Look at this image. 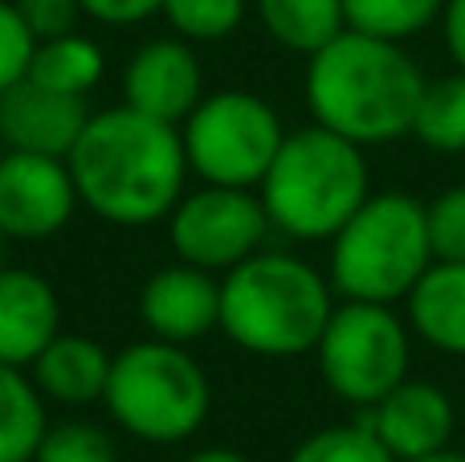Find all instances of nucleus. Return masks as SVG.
I'll return each mask as SVG.
<instances>
[{"label": "nucleus", "instance_id": "f257e3e1", "mask_svg": "<svg viewBox=\"0 0 465 462\" xmlns=\"http://www.w3.org/2000/svg\"><path fill=\"white\" fill-rule=\"evenodd\" d=\"M65 164L82 209L123 229L168 221L193 176L176 123L152 119L127 103L90 111Z\"/></svg>", "mask_w": 465, "mask_h": 462}, {"label": "nucleus", "instance_id": "f03ea898", "mask_svg": "<svg viewBox=\"0 0 465 462\" xmlns=\"http://www.w3.org/2000/svg\"><path fill=\"white\" fill-rule=\"evenodd\" d=\"M425 74L401 41L343 29L306 57V106L314 123L360 147H384L412 136Z\"/></svg>", "mask_w": 465, "mask_h": 462}, {"label": "nucleus", "instance_id": "7ed1b4c3", "mask_svg": "<svg viewBox=\"0 0 465 462\" xmlns=\"http://www.w3.org/2000/svg\"><path fill=\"white\" fill-rule=\"evenodd\" d=\"M335 311V286L311 262L257 250L221 278V332L253 357H306Z\"/></svg>", "mask_w": 465, "mask_h": 462}, {"label": "nucleus", "instance_id": "20e7f679", "mask_svg": "<svg viewBox=\"0 0 465 462\" xmlns=\"http://www.w3.org/2000/svg\"><path fill=\"white\" fill-rule=\"evenodd\" d=\"M368 147L322 123L286 131L270 172L257 185L265 217L294 242H331L343 221L371 196Z\"/></svg>", "mask_w": 465, "mask_h": 462}, {"label": "nucleus", "instance_id": "39448f33", "mask_svg": "<svg viewBox=\"0 0 465 462\" xmlns=\"http://www.w3.org/2000/svg\"><path fill=\"white\" fill-rule=\"evenodd\" d=\"M103 406L111 422L131 438L152 447H176L204 426L213 385L184 344L147 336L111 357Z\"/></svg>", "mask_w": 465, "mask_h": 462}, {"label": "nucleus", "instance_id": "423d86ee", "mask_svg": "<svg viewBox=\"0 0 465 462\" xmlns=\"http://www.w3.org/2000/svg\"><path fill=\"white\" fill-rule=\"evenodd\" d=\"M433 266L425 201L412 193H371L331 237V286L339 299L401 303Z\"/></svg>", "mask_w": 465, "mask_h": 462}, {"label": "nucleus", "instance_id": "0eeeda50", "mask_svg": "<svg viewBox=\"0 0 465 462\" xmlns=\"http://www.w3.org/2000/svg\"><path fill=\"white\" fill-rule=\"evenodd\" d=\"M319 377L339 401L355 409H371L401 381H409L412 340L409 324L392 311V303H335L319 344H314Z\"/></svg>", "mask_w": 465, "mask_h": 462}, {"label": "nucleus", "instance_id": "6e6552de", "mask_svg": "<svg viewBox=\"0 0 465 462\" xmlns=\"http://www.w3.org/2000/svg\"><path fill=\"white\" fill-rule=\"evenodd\" d=\"M180 136L188 168L201 185L257 188L286 139V127L253 90H217L193 106V115L180 123Z\"/></svg>", "mask_w": 465, "mask_h": 462}, {"label": "nucleus", "instance_id": "1a4fd4ad", "mask_svg": "<svg viewBox=\"0 0 465 462\" xmlns=\"http://www.w3.org/2000/svg\"><path fill=\"white\" fill-rule=\"evenodd\" d=\"M270 229L273 226L257 188L201 185L188 188L168 213V242L176 258L209 275H225L249 254H257Z\"/></svg>", "mask_w": 465, "mask_h": 462}, {"label": "nucleus", "instance_id": "9d476101", "mask_svg": "<svg viewBox=\"0 0 465 462\" xmlns=\"http://www.w3.org/2000/svg\"><path fill=\"white\" fill-rule=\"evenodd\" d=\"M82 209L62 156L0 152V229L8 242H49Z\"/></svg>", "mask_w": 465, "mask_h": 462}, {"label": "nucleus", "instance_id": "9b49d317", "mask_svg": "<svg viewBox=\"0 0 465 462\" xmlns=\"http://www.w3.org/2000/svg\"><path fill=\"white\" fill-rule=\"evenodd\" d=\"M204 98V70L193 41L152 37L123 65V103L163 123H184Z\"/></svg>", "mask_w": 465, "mask_h": 462}, {"label": "nucleus", "instance_id": "f8f14e48", "mask_svg": "<svg viewBox=\"0 0 465 462\" xmlns=\"http://www.w3.org/2000/svg\"><path fill=\"white\" fill-rule=\"evenodd\" d=\"M139 324L168 344H196L221 327V278L188 262L147 275L139 291Z\"/></svg>", "mask_w": 465, "mask_h": 462}, {"label": "nucleus", "instance_id": "ddd939ff", "mask_svg": "<svg viewBox=\"0 0 465 462\" xmlns=\"http://www.w3.org/2000/svg\"><path fill=\"white\" fill-rule=\"evenodd\" d=\"M360 422L392 450L396 462H412V458L437 455V450L450 447L458 414H453V401L441 385L412 381L409 377L384 401L363 409Z\"/></svg>", "mask_w": 465, "mask_h": 462}, {"label": "nucleus", "instance_id": "4468645a", "mask_svg": "<svg viewBox=\"0 0 465 462\" xmlns=\"http://www.w3.org/2000/svg\"><path fill=\"white\" fill-rule=\"evenodd\" d=\"M90 119L86 98L49 90L33 78H21L0 95V144L8 152L70 156Z\"/></svg>", "mask_w": 465, "mask_h": 462}, {"label": "nucleus", "instance_id": "2eb2a0df", "mask_svg": "<svg viewBox=\"0 0 465 462\" xmlns=\"http://www.w3.org/2000/svg\"><path fill=\"white\" fill-rule=\"evenodd\" d=\"M62 332V299L37 270L0 266V365L29 368Z\"/></svg>", "mask_w": 465, "mask_h": 462}, {"label": "nucleus", "instance_id": "dca6fc26", "mask_svg": "<svg viewBox=\"0 0 465 462\" xmlns=\"http://www.w3.org/2000/svg\"><path fill=\"white\" fill-rule=\"evenodd\" d=\"M29 377L45 401L65 406V409H86L94 401H103V393H106L111 352L98 340H90V336L57 332L29 365Z\"/></svg>", "mask_w": 465, "mask_h": 462}, {"label": "nucleus", "instance_id": "f3484780", "mask_svg": "<svg viewBox=\"0 0 465 462\" xmlns=\"http://www.w3.org/2000/svg\"><path fill=\"white\" fill-rule=\"evenodd\" d=\"M409 332L445 357H465V262H433L404 299Z\"/></svg>", "mask_w": 465, "mask_h": 462}, {"label": "nucleus", "instance_id": "a211bd4d", "mask_svg": "<svg viewBox=\"0 0 465 462\" xmlns=\"http://www.w3.org/2000/svg\"><path fill=\"white\" fill-rule=\"evenodd\" d=\"M257 21L273 45L302 57L319 54L347 29L343 0H257Z\"/></svg>", "mask_w": 465, "mask_h": 462}, {"label": "nucleus", "instance_id": "6ab92c4d", "mask_svg": "<svg viewBox=\"0 0 465 462\" xmlns=\"http://www.w3.org/2000/svg\"><path fill=\"white\" fill-rule=\"evenodd\" d=\"M103 74H106L103 45H98L94 37L74 29V33H62V37L37 41L25 78L41 82V86H49V90H62V95L86 98L90 90L103 82Z\"/></svg>", "mask_w": 465, "mask_h": 462}, {"label": "nucleus", "instance_id": "aec40b11", "mask_svg": "<svg viewBox=\"0 0 465 462\" xmlns=\"http://www.w3.org/2000/svg\"><path fill=\"white\" fill-rule=\"evenodd\" d=\"M45 426V397L37 393L29 368L0 365V462H33Z\"/></svg>", "mask_w": 465, "mask_h": 462}, {"label": "nucleus", "instance_id": "412c9836", "mask_svg": "<svg viewBox=\"0 0 465 462\" xmlns=\"http://www.w3.org/2000/svg\"><path fill=\"white\" fill-rule=\"evenodd\" d=\"M412 136L441 156H465V74H445L437 82H425Z\"/></svg>", "mask_w": 465, "mask_h": 462}, {"label": "nucleus", "instance_id": "4be33fe9", "mask_svg": "<svg viewBox=\"0 0 465 462\" xmlns=\"http://www.w3.org/2000/svg\"><path fill=\"white\" fill-rule=\"evenodd\" d=\"M445 13V0H343L347 29L368 33L384 41H409L437 25Z\"/></svg>", "mask_w": 465, "mask_h": 462}, {"label": "nucleus", "instance_id": "5701e85b", "mask_svg": "<svg viewBox=\"0 0 465 462\" xmlns=\"http://www.w3.org/2000/svg\"><path fill=\"white\" fill-rule=\"evenodd\" d=\"M249 0H163V21L176 37L193 41V45H209V41H225L241 29Z\"/></svg>", "mask_w": 465, "mask_h": 462}, {"label": "nucleus", "instance_id": "b1692460", "mask_svg": "<svg viewBox=\"0 0 465 462\" xmlns=\"http://www.w3.org/2000/svg\"><path fill=\"white\" fill-rule=\"evenodd\" d=\"M290 462H396V458L368 426L351 422V426H327V430L311 434L306 442H298Z\"/></svg>", "mask_w": 465, "mask_h": 462}, {"label": "nucleus", "instance_id": "393cba45", "mask_svg": "<svg viewBox=\"0 0 465 462\" xmlns=\"http://www.w3.org/2000/svg\"><path fill=\"white\" fill-rule=\"evenodd\" d=\"M33 462H119V450L103 426L70 417V422L45 426V438H41Z\"/></svg>", "mask_w": 465, "mask_h": 462}, {"label": "nucleus", "instance_id": "a878e982", "mask_svg": "<svg viewBox=\"0 0 465 462\" xmlns=\"http://www.w3.org/2000/svg\"><path fill=\"white\" fill-rule=\"evenodd\" d=\"M425 226L433 262H465V185L445 188L425 205Z\"/></svg>", "mask_w": 465, "mask_h": 462}, {"label": "nucleus", "instance_id": "bb28decb", "mask_svg": "<svg viewBox=\"0 0 465 462\" xmlns=\"http://www.w3.org/2000/svg\"><path fill=\"white\" fill-rule=\"evenodd\" d=\"M33 45H37V37H33L29 25L21 21L16 5L13 0H0V95L29 74Z\"/></svg>", "mask_w": 465, "mask_h": 462}, {"label": "nucleus", "instance_id": "cd10ccee", "mask_svg": "<svg viewBox=\"0 0 465 462\" xmlns=\"http://www.w3.org/2000/svg\"><path fill=\"white\" fill-rule=\"evenodd\" d=\"M13 5L37 41L74 33V25H78V16H82L78 0H13Z\"/></svg>", "mask_w": 465, "mask_h": 462}, {"label": "nucleus", "instance_id": "c85d7f7f", "mask_svg": "<svg viewBox=\"0 0 465 462\" xmlns=\"http://www.w3.org/2000/svg\"><path fill=\"white\" fill-rule=\"evenodd\" d=\"M82 16L111 29H127V25H143L163 13V0H78Z\"/></svg>", "mask_w": 465, "mask_h": 462}, {"label": "nucleus", "instance_id": "c756f323", "mask_svg": "<svg viewBox=\"0 0 465 462\" xmlns=\"http://www.w3.org/2000/svg\"><path fill=\"white\" fill-rule=\"evenodd\" d=\"M441 33H445V49H450L453 65L465 74V0H445Z\"/></svg>", "mask_w": 465, "mask_h": 462}, {"label": "nucleus", "instance_id": "7c9ffc66", "mask_svg": "<svg viewBox=\"0 0 465 462\" xmlns=\"http://www.w3.org/2000/svg\"><path fill=\"white\" fill-rule=\"evenodd\" d=\"M184 462H249L241 450H229V447H204V450H196L193 458H184Z\"/></svg>", "mask_w": 465, "mask_h": 462}, {"label": "nucleus", "instance_id": "2f4dec72", "mask_svg": "<svg viewBox=\"0 0 465 462\" xmlns=\"http://www.w3.org/2000/svg\"><path fill=\"white\" fill-rule=\"evenodd\" d=\"M412 462H465V455H458V450H437V455H425V458H412Z\"/></svg>", "mask_w": 465, "mask_h": 462}, {"label": "nucleus", "instance_id": "473e14b6", "mask_svg": "<svg viewBox=\"0 0 465 462\" xmlns=\"http://www.w3.org/2000/svg\"><path fill=\"white\" fill-rule=\"evenodd\" d=\"M5 250H8V234L0 229V266H5Z\"/></svg>", "mask_w": 465, "mask_h": 462}, {"label": "nucleus", "instance_id": "72a5a7b5", "mask_svg": "<svg viewBox=\"0 0 465 462\" xmlns=\"http://www.w3.org/2000/svg\"><path fill=\"white\" fill-rule=\"evenodd\" d=\"M0 152H5V144H0Z\"/></svg>", "mask_w": 465, "mask_h": 462}]
</instances>
